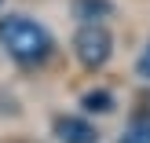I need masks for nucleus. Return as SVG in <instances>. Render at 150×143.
<instances>
[{
	"mask_svg": "<svg viewBox=\"0 0 150 143\" xmlns=\"http://www.w3.org/2000/svg\"><path fill=\"white\" fill-rule=\"evenodd\" d=\"M0 44L7 48V55L22 66H37L51 55V37L44 26H37L26 15H7L0 18Z\"/></svg>",
	"mask_w": 150,
	"mask_h": 143,
	"instance_id": "1",
	"label": "nucleus"
},
{
	"mask_svg": "<svg viewBox=\"0 0 150 143\" xmlns=\"http://www.w3.org/2000/svg\"><path fill=\"white\" fill-rule=\"evenodd\" d=\"M55 136L62 143H99V132L81 117H55Z\"/></svg>",
	"mask_w": 150,
	"mask_h": 143,
	"instance_id": "3",
	"label": "nucleus"
},
{
	"mask_svg": "<svg viewBox=\"0 0 150 143\" xmlns=\"http://www.w3.org/2000/svg\"><path fill=\"white\" fill-rule=\"evenodd\" d=\"M84 110H92V114H110V110H114V95L110 92H88L84 95Z\"/></svg>",
	"mask_w": 150,
	"mask_h": 143,
	"instance_id": "6",
	"label": "nucleus"
},
{
	"mask_svg": "<svg viewBox=\"0 0 150 143\" xmlns=\"http://www.w3.org/2000/svg\"><path fill=\"white\" fill-rule=\"evenodd\" d=\"M139 73H143V77H150V44H146L143 55H139Z\"/></svg>",
	"mask_w": 150,
	"mask_h": 143,
	"instance_id": "7",
	"label": "nucleus"
},
{
	"mask_svg": "<svg viewBox=\"0 0 150 143\" xmlns=\"http://www.w3.org/2000/svg\"><path fill=\"white\" fill-rule=\"evenodd\" d=\"M73 51H77L81 66L99 70V66H106L110 51H114V37H110L99 22H84V26L77 29V37H73Z\"/></svg>",
	"mask_w": 150,
	"mask_h": 143,
	"instance_id": "2",
	"label": "nucleus"
},
{
	"mask_svg": "<svg viewBox=\"0 0 150 143\" xmlns=\"http://www.w3.org/2000/svg\"><path fill=\"white\" fill-rule=\"evenodd\" d=\"M114 4L110 0H73V15L81 22H99V18H110Z\"/></svg>",
	"mask_w": 150,
	"mask_h": 143,
	"instance_id": "4",
	"label": "nucleus"
},
{
	"mask_svg": "<svg viewBox=\"0 0 150 143\" xmlns=\"http://www.w3.org/2000/svg\"><path fill=\"white\" fill-rule=\"evenodd\" d=\"M117 143H150V117L146 114H136L132 117V125L125 129V136Z\"/></svg>",
	"mask_w": 150,
	"mask_h": 143,
	"instance_id": "5",
	"label": "nucleus"
}]
</instances>
